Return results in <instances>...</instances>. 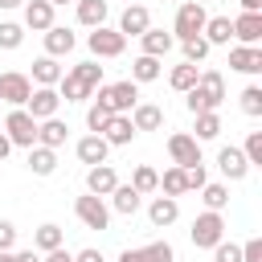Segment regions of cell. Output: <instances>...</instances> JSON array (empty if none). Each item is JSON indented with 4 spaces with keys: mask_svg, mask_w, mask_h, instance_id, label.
<instances>
[{
    "mask_svg": "<svg viewBox=\"0 0 262 262\" xmlns=\"http://www.w3.org/2000/svg\"><path fill=\"white\" fill-rule=\"evenodd\" d=\"M102 86V66L98 61H82V66H70L57 82V94L66 102H86L94 90Z\"/></svg>",
    "mask_w": 262,
    "mask_h": 262,
    "instance_id": "obj_1",
    "label": "cell"
},
{
    "mask_svg": "<svg viewBox=\"0 0 262 262\" xmlns=\"http://www.w3.org/2000/svg\"><path fill=\"white\" fill-rule=\"evenodd\" d=\"M98 102L111 111V115H131V106L139 102V82L123 78V82H111V86H98Z\"/></svg>",
    "mask_w": 262,
    "mask_h": 262,
    "instance_id": "obj_2",
    "label": "cell"
},
{
    "mask_svg": "<svg viewBox=\"0 0 262 262\" xmlns=\"http://www.w3.org/2000/svg\"><path fill=\"white\" fill-rule=\"evenodd\" d=\"M205 20H209V12H205V4H201V0H184V4L176 8V20H172V37H176V41H188V37H201V29H205Z\"/></svg>",
    "mask_w": 262,
    "mask_h": 262,
    "instance_id": "obj_3",
    "label": "cell"
},
{
    "mask_svg": "<svg viewBox=\"0 0 262 262\" xmlns=\"http://www.w3.org/2000/svg\"><path fill=\"white\" fill-rule=\"evenodd\" d=\"M4 135H8L12 147H33V143H37V119H33L25 106H12V111L4 115Z\"/></svg>",
    "mask_w": 262,
    "mask_h": 262,
    "instance_id": "obj_4",
    "label": "cell"
},
{
    "mask_svg": "<svg viewBox=\"0 0 262 262\" xmlns=\"http://www.w3.org/2000/svg\"><path fill=\"white\" fill-rule=\"evenodd\" d=\"M188 237H192V246H196V250H213V246L225 237V217H221V213H213V209H205V213L192 221Z\"/></svg>",
    "mask_w": 262,
    "mask_h": 262,
    "instance_id": "obj_5",
    "label": "cell"
},
{
    "mask_svg": "<svg viewBox=\"0 0 262 262\" xmlns=\"http://www.w3.org/2000/svg\"><path fill=\"white\" fill-rule=\"evenodd\" d=\"M74 213H78V221H82L86 229H111V209H106V201L94 196V192L78 196V201H74Z\"/></svg>",
    "mask_w": 262,
    "mask_h": 262,
    "instance_id": "obj_6",
    "label": "cell"
},
{
    "mask_svg": "<svg viewBox=\"0 0 262 262\" xmlns=\"http://www.w3.org/2000/svg\"><path fill=\"white\" fill-rule=\"evenodd\" d=\"M86 45H90V53H94V57H119V53L127 49V37H123L119 29H106V25H98V29H90Z\"/></svg>",
    "mask_w": 262,
    "mask_h": 262,
    "instance_id": "obj_7",
    "label": "cell"
},
{
    "mask_svg": "<svg viewBox=\"0 0 262 262\" xmlns=\"http://www.w3.org/2000/svg\"><path fill=\"white\" fill-rule=\"evenodd\" d=\"M168 156H172L176 168L201 164V139H192L188 131H176V135H168Z\"/></svg>",
    "mask_w": 262,
    "mask_h": 262,
    "instance_id": "obj_8",
    "label": "cell"
},
{
    "mask_svg": "<svg viewBox=\"0 0 262 262\" xmlns=\"http://www.w3.org/2000/svg\"><path fill=\"white\" fill-rule=\"evenodd\" d=\"M29 94H33L29 74H16V70L0 74V102H8V106H25V102H29Z\"/></svg>",
    "mask_w": 262,
    "mask_h": 262,
    "instance_id": "obj_9",
    "label": "cell"
},
{
    "mask_svg": "<svg viewBox=\"0 0 262 262\" xmlns=\"http://www.w3.org/2000/svg\"><path fill=\"white\" fill-rule=\"evenodd\" d=\"M57 106H61V94H57V86H37L33 94H29V102H25V111L41 123V119H53L57 115Z\"/></svg>",
    "mask_w": 262,
    "mask_h": 262,
    "instance_id": "obj_10",
    "label": "cell"
},
{
    "mask_svg": "<svg viewBox=\"0 0 262 262\" xmlns=\"http://www.w3.org/2000/svg\"><path fill=\"white\" fill-rule=\"evenodd\" d=\"M98 135H102V139H106L111 147H127V143H131V139H135L139 131H135L131 115H111V123H106V127H102Z\"/></svg>",
    "mask_w": 262,
    "mask_h": 262,
    "instance_id": "obj_11",
    "label": "cell"
},
{
    "mask_svg": "<svg viewBox=\"0 0 262 262\" xmlns=\"http://www.w3.org/2000/svg\"><path fill=\"white\" fill-rule=\"evenodd\" d=\"M233 37H237V45H258L262 41V12H237Z\"/></svg>",
    "mask_w": 262,
    "mask_h": 262,
    "instance_id": "obj_12",
    "label": "cell"
},
{
    "mask_svg": "<svg viewBox=\"0 0 262 262\" xmlns=\"http://www.w3.org/2000/svg\"><path fill=\"white\" fill-rule=\"evenodd\" d=\"M229 70H237V74H262V49L258 45H233L229 49Z\"/></svg>",
    "mask_w": 262,
    "mask_h": 262,
    "instance_id": "obj_13",
    "label": "cell"
},
{
    "mask_svg": "<svg viewBox=\"0 0 262 262\" xmlns=\"http://www.w3.org/2000/svg\"><path fill=\"white\" fill-rule=\"evenodd\" d=\"M74 151H78V160H82V164H90V168H94V164H106L111 143H106L102 135H94V131H90V135H82V139L74 143Z\"/></svg>",
    "mask_w": 262,
    "mask_h": 262,
    "instance_id": "obj_14",
    "label": "cell"
},
{
    "mask_svg": "<svg viewBox=\"0 0 262 262\" xmlns=\"http://www.w3.org/2000/svg\"><path fill=\"white\" fill-rule=\"evenodd\" d=\"M115 184H119V172H115L111 164H94V168H86V192H94V196H111Z\"/></svg>",
    "mask_w": 262,
    "mask_h": 262,
    "instance_id": "obj_15",
    "label": "cell"
},
{
    "mask_svg": "<svg viewBox=\"0 0 262 262\" xmlns=\"http://www.w3.org/2000/svg\"><path fill=\"white\" fill-rule=\"evenodd\" d=\"M119 258H123V262H172L176 250H172L168 242H147V246H139V250H123Z\"/></svg>",
    "mask_w": 262,
    "mask_h": 262,
    "instance_id": "obj_16",
    "label": "cell"
},
{
    "mask_svg": "<svg viewBox=\"0 0 262 262\" xmlns=\"http://www.w3.org/2000/svg\"><path fill=\"white\" fill-rule=\"evenodd\" d=\"M20 8H25V29L45 33V29L53 25V4H49V0H25Z\"/></svg>",
    "mask_w": 262,
    "mask_h": 262,
    "instance_id": "obj_17",
    "label": "cell"
},
{
    "mask_svg": "<svg viewBox=\"0 0 262 262\" xmlns=\"http://www.w3.org/2000/svg\"><path fill=\"white\" fill-rule=\"evenodd\" d=\"M217 168H221V176L242 180V176L250 172V160H246V151H242V147H221V151H217Z\"/></svg>",
    "mask_w": 262,
    "mask_h": 262,
    "instance_id": "obj_18",
    "label": "cell"
},
{
    "mask_svg": "<svg viewBox=\"0 0 262 262\" xmlns=\"http://www.w3.org/2000/svg\"><path fill=\"white\" fill-rule=\"evenodd\" d=\"M143 29H151V12H147L143 4L123 8V16H119V33H123V37H139Z\"/></svg>",
    "mask_w": 262,
    "mask_h": 262,
    "instance_id": "obj_19",
    "label": "cell"
},
{
    "mask_svg": "<svg viewBox=\"0 0 262 262\" xmlns=\"http://www.w3.org/2000/svg\"><path fill=\"white\" fill-rule=\"evenodd\" d=\"M131 123H135V131H160L164 127V111L156 102H135L131 106Z\"/></svg>",
    "mask_w": 262,
    "mask_h": 262,
    "instance_id": "obj_20",
    "label": "cell"
},
{
    "mask_svg": "<svg viewBox=\"0 0 262 262\" xmlns=\"http://www.w3.org/2000/svg\"><path fill=\"white\" fill-rule=\"evenodd\" d=\"M66 135H70V127H66V123H61L57 115H53V119H41V123H37V143H41V147H53V151H57V147L66 143Z\"/></svg>",
    "mask_w": 262,
    "mask_h": 262,
    "instance_id": "obj_21",
    "label": "cell"
},
{
    "mask_svg": "<svg viewBox=\"0 0 262 262\" xmlns=\"http://www.w3.org/2000/svg\"><path fill=\"white\" fill-rule=\"evenodd\" d=\"M147 217H151V225H156V229H168V225L180 217V205H176V196H156V201L147 205Z\"/></svg>",
    "mask_w": 262,
    "mask_h": 262,
    "instance_id": "obj_22",
    "label": "cell"
},
{
    "mask_svg": "<svg viewBox=\"0 0 262 262\" xmlns=\"http://www.w3.org/2000/svg\"><path fill=\"white\" fill-rule=\"evenodd\" d=\"M74 41H78V37H74L70 29H61V25H49V29H45V53H49V57H66V53L74 49Z\"/></svg>",
    "mask_w": 262,
    "mask_h": 262,
    "instance_id": "obj_23",
    "label": "cell"
},
{
    "mask_svg": "<svg viewBox=\"0 0 262 262\" xmlns=\"http://www.w3.org/2000/svg\"><path fill=\"white\" fill-rule=\"evenodd\" d=\"M139 41H143V53H147V57H168V49L176 45V37L164 33V29H143Z\"/></svg>",
    "mask_w": 262,
    "mask_h": 262,
    "instance_id": "obj_24",
    "label": "cell"
},
{
    "mask_svg": "<svg viewBox=\"0 0 262 262\" xmlns=\"http://www.w3.org/2000/svg\"><path fill=\"white\" fill-rule=\"evenodd\" d=\"M29 172H33V176H53V172H57V151L33 143V147H29Z\"/></svg>",
    "mask_w": 262,
    "mask_h": 262,
    "instance_id": "obj_25",
    "label": "cell"
},
{
    "mask_svg": "<svg viewBox=\"0 0 262 262\" xmlns=\"http://www.w3.org/2000/svg\"><path fill=\"white\" fill-rule=\"evenodd\" d=\"M61 74H66V70L57 66V57H49V53H45V57H37V61H33V78H29V82H37V86H57V82H61Z\"/></svg>",
    "mask_w": 262,
    "mask_h": 262,
    "instance_id": "obj_26",
    "label": "cell"
},
{
    "mask_svg": "<svg viewBox=\"0 0 262 262\" xmlns=\"http://www.w3.org/2000/svg\"><path fill=\"white\" fill-rule=\"evenodd\" d=\"M201 37H205L209 45H229V37H233V20H229V16H209L205 29H201Z\"/></svg>",
    "mask_w": 262,
    "mask_h": 262,
    "instance_id": "obj_27",
    "label": "cell"
},
{
    "mask_svg": "<svg viewBox=\"0 0 262 262\" xmlns=\"http://www.w3.org/2000/svg\"><path fill=\"white\" fill-rule=\"evenodd\" d=\"M139 192L131 188V184H115L111 188V205H115V213H123V217H131V213H139Z\"/></svg>",
    "mask_w": 262,
    "mask_h": 262,
    "instance_id": "obj_28",
    "label": "cell"
},
{
    "mask_svg": "<svg viewBox=\"0 0 262 262\" xmlns=\"http://www.w3.org/2000/svg\"><path fill=\"white\" fill-rule=\"evenodd\" d=\"M196 78H201V66L184 61V66H172V74H168V86L184 94V90H192V86H196Z\"/></svg>",
    "mask_w": 262,
    "mask_h": 262,
    "instance_id": "obj_29",
    "label": "cell"
},
{
    "mask_svg": "<svg viewBox=\"0 0 262 262\" xmlns=\"http://www.w3.org/2000/svg\"><path fill=\"white\" fill-rule=\"evenodd\" d=\"M106 20V0H78V25L98 29Z\"/></svg>",
    "mask_w": 262,
    "mask_h": 262,
    "instance_id": "obj_30",
    "label": "cell"
},
{
    "mask_svg": "<svg viewBox=\"0 0 262 262\" xmlns=\"http://www.w3.org/2000/svg\"><path fill=\"white\" fill-rule=\"evenodd\" d=\"M160 61H164V57L139 53V57L131 61V82H156V78H160Z\"/></svg>",
    "mask_w": 262,
    "mask_h": 262,
    "instance_id": "obj_31",
    "label": "cell"
},
{
    "mask_svg": "<svg viewBox=\"0 0 262 262\" xmlns=\"http://www.w3.org/2000/svg\"><path fill=\"white\" fill-rule=\"evenodd\" d=\"M131 188H135L139 196L156 192V188H160V172H156V168H147V164H139V168L131 172Z\"/></svg>",
    "mask_w": 262,
    "mask_h": 262,
    "instance_id": "obj_32",
    "label": "cell"
},
{
    "mask_svg": "<svg viewBox=\"0 0 262 262\" xmlns=\"http://www.w3.org/2000/svg\"><path fill=\"white\" fill-rule=\"evenodd\" d=\"M201 201H205V209H213V213H221L225 205H229V188L225 184H201Z\"/></svg>",
    "mask_w": 262,
    "mask_h": 262,
    "instance_id": "obj_33",
    "label": "cell"
},
{
    "mask_svg": "<svg viewBox=\"0 0 262 262\" xmlns=\"http://www.w3.org/2000/svg\"><path fill=\"white\" fill-rule=\"evenodd\" d=\"M196 119V135L192 139H217L221 135V115L217 111H205V115H192Z\"/></svg>",
    "mask_w": 262,
    "mask_h": 262,
    "instance_id": "obj_34",
    "label": "cell"
},
{
    "mask_svg": "<svg viewBox=\"0 0 262 262\" xmlns=\"http://www.w3.org/2000/svg\"><path fill=\"white\" fill-rule=\"evenodd\" d=\"M33 246L45 254V250H57L61 246V225H53V221H45L37 233H33Z\"/></svg>",
    "mask_w": 262,
    "mask_h": 262,
    "instance_id": "obj_35",
    "label": "cell"
},
{
    "mask_svg": "<svg viewBox=\"0 0 262 262\" xmlns=\"http://www.w3.org/2000/svg\"><path fill=\"white\" fill-rule=\"evenodd\" d=\"M160 188H164V196H184V192H188V188H184V168L172 164V168L160 176Z\"/></svg>",
    "mask_w": 262,
    "mask_h": 262,
    "instance_id": "obj_36",
    "label": "cell"
},
{
    "mask_svg": "<svg viewBox=\"0 0 262 262\" xmlns=\"http://www.w3.org/2000/svg\"><path fill=\"white\" fill-rule=\"evenodd\" d=\"M180 45H184V61H192V66H201V61L209 57V49H213L205 37H188V41H180Z\"/></svg>",
    "mask_w": 262,
    "mask_h": 262,
    "instance_id": "obj_37",
    "label": "cell"
},
{
    "mask_svg": "<svg viewBox=\"0 0 262 262\" xmlns=\"http://www.w3.org/2000/svg\"><path fill=\"white\" fill-rule=\"evenodd\" d=\"M25 41V25L16 20H0V49H16Z\"/></svg>",
    "mask_w": 262,
    "mask_h": 262,
    "instance_id": "obj_38",
    "label": "cell"
},
{
    "mask_svg": "<svg viewBox=\"0 0 262 262\" xmlns=\"http://www.w3.org/2000/svg\"><path fill=\"white\" fill-rule=\"evenodd\" d=\"M242 111H246L250 119L262 115V86H246V90H242Z\"/></svg>",
    "mask_w": 262,
    "mask_h": 262,
    "instance_id": "obj_39",
    "label": "cell"
},
{
    "mask_svg": "<svg viewBox=\"0 0 262 262\" xmlns=\"http://www.w3.org/2000/svg\"><path fill=\"white\" fill-rule=\"evenodd\" d=\"M106 123H111V111H106V106H102V102L94 98V102H90V111H86V127H90V131L98 135V131H102Z\"/></svg>",
    "mask_w": 262,
    "mask_h": 262,
    "instance_id": "obj_40",
    "label": "cell"
},
{
    "mask_svg": "<svg viewBox=\"0 0 262 262\" xmlns=\"http://www.w3.org/2000/svg\"><path fill=\"white\" fill-rule=\"evenodd\" d=\"M242 151H246L250 168H262V131H250V135H246V143H242Z\"/></svg>",
    "mask_w": 262,
    "mask_h": 262,
    "instance_id": "obj_41",
    "label": "cell"
},
{
    "mask_svg": "<svg viewBox=\"0 0 262 262\" xmlns=\"http://www.w3.org/2000/svg\"><path fill=\"white\" fill-rule=\"evenodd\" d=\"M213 262H242V246H233V242H217L213 246Z\"/></svg>",
    "mask_w": 262,
    "mask_h": 262,
    "instance_id": "obj_42",
    "label": "cell"
},
{
    "mask_svg": "<svg viewBox=\"0 0 262 262\" xmlns=\"http://www.w3.org/2000/svg\"><path fill=\"white\" fill-rule=\"evenodd\" d=\"M205 180H209V176H205V164H188V168H184V188H188V192H196Z\"/></svg>",
    "mask_w": 262,
    "mask_h": 262,
    "instance_id": "obj_43",
    "label": "cell"
},
{
    "mask_svg": "<svg viewBox=\"0 0 262 262\" xmlns=\"http://www.w3.org/2000/svg\"><path fill=\"white\" fill-rule=\"evenodd\" d=\"M242 262H262V237H250L242 246Z\"/></svg>",
    "mask_w": 262,
    "mask_h": 262,
    "instance_id": "obj_44",
    "label": "cell"
},
{
    "mask_svg": "<svg viewBox=\"0 0 262 262\" xmlns=\"http://www.w3.org/2000/svg\"><path fill=\"white\" fill-rule=\"evenodd\" d=\"M12 246H16V225L0 221V250H12Z\"/></svg>",
    "mask_w": 262,
    "mask_h": 262,
    "instance_id": "obj_45",
    "label": "cell"
},
{
    "mask_svg": "<svg viewBox=\"0 0 262 262\" xmlns=\"http://www.w3.org/2000/svg\"><path fill=\"white\" fill-rule=\"evenodd\" d=\"M41 262H74V254L66 250V246H57V250H45V258Z\"/></svg>",
    "mask_w": 262,
    "mask_h": 262,
    "instance_id": "obj_46",
    "label": "cell"
},
{
    "mask_svg": "<svg viewBox=\"0 0 262 262\" xmlns=\"http://www.w3.org/2000/svg\"><path fill=\"white\" fill-rule=\"evenodd\" d=\"M74 262H106V258H102L98 250H78V254H74Z\"/></svg>",
    "mask_w": 262,
    "mask_h": 262,
    "instance_id": "obj_47",
    "label": "cell"
},
{
    "mask_svg": "<svg viewBox=\"0 0 262 262\" xmlns=\"http://www.w3.org/2000/svg\"><path fill=\"white\" fill-rule=\"evenodd\" d=\"M242 4V12H262V0H237Z\"/></svg>",
    "mask_w": 262,
    "mask_h": 262,
    "instance_id": "obj_48",
    "label": "cell"
},
{
    "mask_svg": "<svg viewBox=\"0 0 262 262\" xmlns=\"http://www.w3.org/2000/svg\"><path fill=\"white\" fill-rule=\"evenodd\" d=\"M12 262H41L33 250H20V254H12Z\"/></svg>",
    "mask_w": 262,
    "mask_h": 262,
    "instance_id": "obj_49",
    "label": "cell"
},
{
    "mask_svg": "<svg viewBox=\"0 0 262 262\" xmlns=\"http://www.w3.org/2000/svg\"><path fill=\"white\" fill-rule=\"evenodd\" d=\"M8 151H12V143H8V135H4V131H0V160H4V156H8Z\"/></svg>",
    "mask_w": 262,
    "mask_h": 262,
    "instance_id": "obj_50",
    "label": "cell"
},
{
    "mask_svg": "<svg viewBox=\"0 0 262 262\" xmlns=\"http://www.w3.org/2000/svg\"><path fill=\"white\" fill-rule=\"evenodd\" d=\"M25 0H0V8H20Z\"/></svg>",
    "mask_w": 262,
    "mask_h": 262,
    "instance_id": "obj_51",
    "label": "cell"
},
{
    "mask_svg": "<svg viewBox=\"0 0 262 262\" xmlns=\"http://www.w3.org/2000/svg\"><path fill=\"white\" fill-rule=\"evenodd\" d=\"M0 262H12V250H0Z\"/></svg>",
    "mask_w": 262,
    "mask_h": 262,
    "instance_id": "obj_52",
    "label": "cell"
},
{
    "mask_svg": "<svg viewBox=\"0 0 262 262\" xmlns=\"http://www.w3.org/2000/svg\"><path fill=\"white\" fill-rule=\"evenodd\" d=\"M49 4H53V8H57V4H66V0H49Z\"/></svg>",
    "mask_w": 262,
    "mask_h": 262,
    "instance_id": "obj_53",
    "label": "cell"
},
{
    "mask_svg": "<svg viewBox=\"0 0 262 262\" xmlns=\"http://www.w3.org/2000/svg\"><path fill=\"white\" fill-rule=\"evenodd\" d=\"M172 262H176V258H172Z\"/></svg>",
    "mask_w": 262,
    "mask_h": 262,
    "instance_id": "obj_54",
    "label": "cell"
}]
</instances>
